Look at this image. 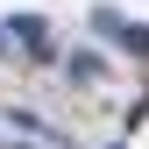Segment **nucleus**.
<instances>
[{"label":"nucleus","instance_id":"obj_1","mask_svg":"<svg viewBox=\"0 0 149 149\" xmlns=\"http://www.w3.org/2000/svg\"><path fill=\"white\" fill-rule=\"evenodd\" d=\"M7 36H22V43L36 50V57H43V50H50V36H43V22H36V14H22V22H14Z\"/></svg>","mask_w":149,"mask_h":149},{"label":"nucleus","instance_id":"obj_2","mask_svg":"<svg viewBox=\"0 0 149 149\" xmlns=\"http://www.w3.org/2000/svg\"><path fill=\"white\" fill-rule=\"evenodd\" d=\"M0 50H7V36H0Z\"/></svg>","mask_w":149,"mask_h":149}]
</instances>
